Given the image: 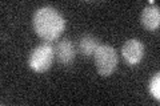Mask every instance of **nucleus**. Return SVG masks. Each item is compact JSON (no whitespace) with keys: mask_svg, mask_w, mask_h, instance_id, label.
<instances>
[{"mask_svg":"<svg viewBox=\"0 0 160 106\" xmlns=\"http://www.w3.org/2000/svg\"><path fill=\"white\" fill-rule=\"evenodd\" d=\"M36 35L46 43L55 41L66 29V20L58 9L52 7L39 8L32 19Z\"/></svg>","mask_w":160,"mask_h":106,"instance_id":"obj_1","label":"nucleus"},{"mask_svg":"<svg viewBox=\"0 0 160 106\" xmlns=\"http://www.w3.org/2000/svg\"><path fill=\"white\" fill-rule=\"evenodd\" d=\"M93 58H95V65H96L98 73L100 76H103V77H108V76H111L116 70L119 58H118L116 50L111 45L100 44L99 48L95 50Z\"/></svg>","mask_w":160,"mask_h":106,"instance_id":"obj_2","label":"nucleus"},{"mask_svg":"<svg viewBox=\"0 0 160 106\" xmlns=\"http://www.w3.org/2000/svg\"><path fill=\"white\" fill-rule=\"evenodd\" d=\"M55 57V47L49 43H44L35 48L28 57V65L33 72L44 73L52 67Z\"/></svg>","mask_w":160,"mask_h":106,"instance_id":"obj_3","label":"nucleus"},{"mask_svg":"<svg viewBox=\"0 0 160 106\" xmlns=\"http://www.w3.org/2000/svg\"><path fill=\"white\" fill-rule=\"evenodd\" d=\"M122 54L129 67H136L144 57V44L138 39H129L122 47Z\"/></svg>","mask_w":160,"mask_h":106,"instance_id":"obj_4","label":"nucleus"},{"mask_svg":"<svg viewBox=\"0 0 160 106\" xmlns=\"http://www.w3.org/2000/svg\"><path fill=\"white\" fill-rule=\"evenodd\" d=\"M55 54H56L59 62L62 65L71 67L72 62L75 61V57H76V49H75V45L71 40L63 39L55 47Z\"/></svg>","mask_w":160,"mask_h":106,"instance_id":"obj_5","label":"nucleus"},{"mask_svg":"<svg viewBox=\"0 0 160 106\" xmlns=\"http://www.w3.org/2000/svg\"><path fill=\"white\" fill-rule=\"evenodd\" d=\"M142 25L147 31H156L160 25V11L159 7L155 6V4H151L143 9L142 12Z\"/></svg>","mask_w":160,"mask_h":106,"instance_id":"obj_6","label":"nucleus"},{"mask_svg":"<svg viewBox=\"0 0 160 106\" xmlns=\"http://www.w3.org/2000/svg\"><path fill=\"white\" fill-rule=\"evenodd\" d=\"M99 45H100L99 40L95 36H92V35L86 33L79 39V50H80V53L86 57L93 56L95 50L99 48Z\"/></svg>","mask_w":160,"mask_h":106,"instance_id":"obj_7","label":"nucleus"},{"mask_svg":"<svg viewBox=\"0 0 160 106\" xmlns=\"http://www.w3.org/2000/svg\"><path fill=\"white\" fill-rule=\"evenodd\" d=\"M148 90L151 93L152 97L159 101L160 99V74L156 73L155 76H152V78L149 80V84H148Z\"/></svg>","mask_w":160,"mask_h":106,"instance_id":"obj_8","label":"nucleus"}]
</instances>
